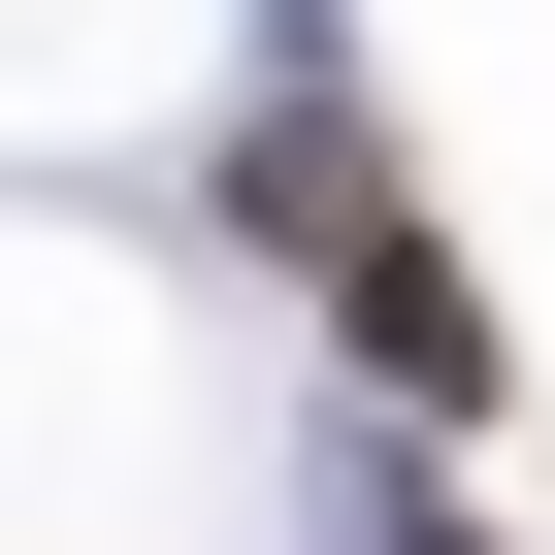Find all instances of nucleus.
Returning <instances> with one entry per match:
<instances>
[{"instance_id": "nucleus-1", "label": "nucleus", "mask_w": 555, "mask_h": 555, "mask_svg": "<svg viewBox=\"0 0 555 555\" xmlns=\"http://www.w3.org/2000/svg\"><path fill=\"white\" fill-rule=\"evenodd\" d=\"M229 229L327 295V360H360L392 425H490V295H457V229L392 196V131H360V99H261V131H229Z\"/></svg>"}]
</instances>
